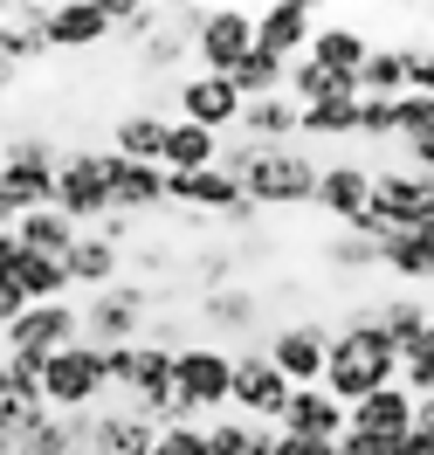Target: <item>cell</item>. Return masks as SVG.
<instances>
[{
  "label": "cell",
  "instance_id": "cell-1",
  "mask_svg": "<svg viewBox=\"0 0 434 455\" xmlns=\"http://www.w3.org/2000/svg\"><path fill=\"white\" fill-rule=\"evenodd\" d=\"M393 379H400V352H393V339L373 324V304H351V311L331 324V352H324V379H318V387L351 414L366 394L393 387Z\"/></svg>",
  "mask_w": 434,
  "mask_h": 455
},
{
  "label": "cell",
  "instance_id": "cell-2",
  "mask_svg": "<svg viewBox=\"0 0 434 455\" xmlns=\"http://www.w3.org/2000/svg\"><path fill=\"white\" fill-rule=\"evenodd\" d=\"M152 311H159V290H152V283H131V276H117L111 290H90L83 304H76V324H83V345L117 352V345H138V339H145Z\"/></svg>",
  "mask_w": 434,
  "mask_h": 455
},
{
  "label": "cell",
  "instance_id": "cell-3",
  "mask_svg": "<svg viewBox=\"0 0 434 455\" xmlns=\"http://www.w3.org/2000/svg\"><path fill=\"white\" fill-rule=\"evenodd\" d=\"M228 387H234V352H221V345H207V339L173 352L179 421H221V414H228Z\"/></svg>",
  "mask_w": 434,
  "mask_h": 455
},
{
  "label": "cell",
  "instance_id": "cell-4",
  "mask_svg": "<svg viewBox=\"0 0 434 455\" xmlns=\"http://www.w3.org/2000/svg\"><path fill=\"white\" fill-rule=\"evenodd\" d=\"M414 228H434V187L406 166H373V200H366L359 235L379 242V235H414Z\"/></svg>",
  "mask_w": 434,
  "mask_h": 455
},
{
  "label": "cell",
  "instance_id": "cell-5",
  "mask_svg": "<svg viewBox=\"0 0 434 455\" xmlns=\"http://www.w3.org/2000/svg\"><path fill=\"white\" fill-rule=\"evenodd\" d=\"M111 400V379H104V352L97 345H62L56 359H42V407L49 414H97Z\"/></svg>",
  "mask_w": 434,
  "mask_h": 455
},
{
  "label": "cell",
  "instance_id": "cell-6",
  "mask_svg": "<svg viewBox=\"0 0 434 455\" xmlns=\"http://www.w3.org/2000/svg\"><path fill=\"white\" fill-rule=\"evenodd\" d=\"M241 194L256 207H311L318 194V159L304 145H262L256 166L241 172Z\"/></svg>",
  "mask_w": 434,
  "mask_h": 455
},
{
  "label": "cell",
  "instance_id": "cell-7",
  "mask_svg": "<svg viewBox=\"0 0 434 455\" xmlns=\"http://www.w3.org/2000/svg\"><path fill=\"white\" fill-rule=\"evenodd\" d=\"M56 207L76 228H97L111 207V166H104V145H69L56 159Z\"/></svg>",
  "mask_w": 434,
  "mask_h": 455
},
{
  "label": "cell",
  "instance_id": "cell-8",
  "mask_svg": "<svg viewBox=\"0 0 434 455\" xmlns=\"http://www.w3.org/2000/svg\"><path fill=\"white\" fill-rule=\"evenodd\" d=\"M262 331V290L256 283H221L193 297V339L221 345V352H241V339Z\"/></svg>",
  "mask_w": 434,
  "mask_h": 455
},
{
  "label": "cell",
  "instance_id": "cell-9",
  "mask_svg": "<svg viewBox=\"0 0 434 455\" xmlns=\"http://www.w3.org/2000/svg\"><path fill=\"white\" fill-rule=\"evenodd\" d=\"M324 352H331V324H324V317H283V324L262 331V359L283 372L289 387H318Z\"/></svg>",
  "mask_w": 434,
  "mask_h": 455
},
{
  "label": "cell",
  "instance_id": "cell-10",
  "mask_svg": "<svg viewBox=\"0 0 434 455\" xmlns=\"http://www.w3.org/2000/svg\"><path fill=\"white\" fill-rule=\"evenodd\" d=\"M76 339H83L76 304H28V311L0 331V359H21V366L42 372V359H56L62 345H76Z\"/></svg>",
  "mask_w": 434,
  "mask_h": 455
},
{
  "label": "cell",
  "instance_id": "cell-11",
  "mask_svg": "<svg viewBox=\"0 0 434 455\" xmlns=\"http://www.w3.org/2000/svg\"><path fill=\"white\" fill-rule=\"evenodd\" d=\"M289 407V379L269 359H262V345H241L234 352V387H228V414H241V421L256 427H276Z\"/></svg>",
  "mask_w": 434,
  "mask_h": 455
},
{
  "label": "cell",
  "instance_id": "cell-12",
  "mask_svg": "<svg viewBox=\"0 0 434 455\" xmlns=\"http://www.w3.org/2000/svg\"><path fill=\"white\" fill-rule=\"evenodd\" d=\"M256 49V7H207L193 28V62L201 76H228L234 62Z\"/></svg>",
  "mask_w": 434,
  "mask_h": 455
},
{
  "label": "cell",
  "instance_id": "cell-13",
  "mask_svg": "<svg viewBox=\"0 0 434 455\" xmlns=\"http://www.w3.org/2000/svg\"><path fill=\"white\" fill-rule=\"evenodd\" d=\"M366 200H373V166H366V159H331V166H318V194H311V207H318L331 228L359 235Z\"/></svg>",
  "mask_w": 434,
  "mask_h": 455
},
{
  "label": "cell",
  "instance_id": "cell-14",
  "mask_svg": "<svg viewBox=\"0 0 434 455\" xmlns=\"http://www.w3.org/2000/svg\"><path fill=\"white\" fill-rule=\"evenodd\" d=\"M42 42H49V56H90L111 42V7L104 0H62L42 21Z\"/></svg>",
  "mask_w": 434,
  "mask_h": 455
},
{
  "label": "cell",
  "instance_id": "cell-15",
  "mask_svg": "<svg viewBox=\"0 0 434 455\" xmlns=\"http://www.w3.org/2000/svg\"><path fill=\"white\" fill-rule=\"evenodd\" d=\"M173 97H179V124H201V132H234V117H241V97H234V84L228 76H179L173 84Z\"/></svg>",
  "mask_w": 434,
  "mask_h": 455
},
{
  "label": "cell",
  "instance_id": "cell-16",
  "mask_svg": "<svg viewBox=\"0 0 434 455\" xmlns=\"http://www.w3.org/2000/svg\"><path fill=\"white\" fill-rule=\"evenodd\" d=\"M152 442H159V427L138 421L117 400H104L97 414H83V455H152Z\"/></svg>",
  "mask_w": 434,
  "mask_h": 455
},
{
  "label": "cell",
  "instance_id": "cell-17",
  "mask_svg": "<svg viewBox=\"0 0 434 455\" xmlns=\"http://www.w3.org/2000/svg\"><path fill=\"white\" fill-rule=\"evenodd\" d=\"M311 35H318V7H304V0H276V7H256V49L276 62H296L311 49Z\"/></svg>",
  "mask_w": 434,
  "mask_h": 455
},
{
  "label": "cell",
  "instance_id": "cell-18",
  "mask_svg": "<svg viewBox=\"0 0 434 455\" xmlns=\"http://www.w3.org/2000/svg\"><path fill=\"white\" fill-rule=\"evenodd\" d=\"M304 56L318 62V69H331V76L359 84V69H366V56H373V35L359 28V21H345V14H331V21H318V35H311Z\"/></svg>",
  "mask_w": 434,
  "mask_h": 455
},
{
  "label": "cell",
  "instance_id": "cell-19",
  "mask_svg": "<svg viewBox=\"0 0 434 455\" xmlns=\"http://www.w3.org/2000/svg\"><path fill=\"white\" fill-rule=\"evenodd\" d=\"M276 435H296V442H338L345 435V407L324 394V387H289V407Z\"/></svg>",
  "mask_w": 434,
  "mask_h": 455
},
{
  "label": "cell",
  "instance_id": "cell-20",
  "mask_svg": "<svg viewBox=\"0 0 434 455\" xmlns=\"http://www.w3.org/2000/svg\"><path fill=\"white\" fill-rule=\"evenodd\" d=\"M104 166H111V207L117 214H159V207H166V166L117 159L111 145H104Z\"/></svg>",
  "mask_w": 434,
  "mask_h": 455
},
{
  "label": "cell",
  "instance_id": "cell-21",
  "mask_svg": "<svg viewBox=\"0 0 434 455\" xmlns=\"http://www.w3.org/2000/svg\"><path fill=\"white\" fill-rule=\"evenodd\" d=\"M345 427L351 435H373V442H406V427H414V394L393 379V387H379V394L359 400L345 414Z\"/></svg>",
  "mask_w": 434,
  "mask_h": 455
},
{
  "label": "cell",
  "instance_id": "cell-22",
  "mask_svg": "<svg viewBox=\"0 0 434 455\" xmlns=\"http://www.w3.org/2000/svg\"><path fill=\"white\" fill-rule=\"evenodd\" d=\"M62 269H69V290H111L117 276H124V249L104 242L97 228H83V235H76V249L62 256Z\"/></svg>",
  "mask_w": 434,
  "mask_h": 455
},
{
  "label": "cell",
  "instance_id": "cell-23",
  "mask_svg": "<svg viewBox=\"0 0 434 455\" xmlns=\"http://www.w3.org/2000/svg\"><path fill=\"white\" fill-rule=\"evenodd\" d=\"M379 269H386L393 283H434V228L379 235Z\"/></svg>",
  "mask_w": 434,
  "mask_h": 455
},
{
  "label": "cell",
  "instance_id": "cell-24",
  "mask_svg": "<svg viewBox=\"0 0 434 455\" xmlns=\"http://www.w3.org/2000/svg\"><path fill=\"white\" fill-rule=\"evenodd\" d=\"M434 304L428 297H414V290H393V297H373V324L393 339V352H414L421 345V331H428Z\"/></svg>",
  "mask_w": 434,
  "mask_h": 455
},
{
  "label": "cell",
  "instance_id": "cell-25",
  "mask_svg": "<svg viewBox=\"0 0 434 455\" xmlns=\"http://www.w3.org/2000/svg\"><path fill=\"white\" fill-rule=\"evenodd\" d=\"M76 235H83V228L69 221L62 207H35V214H21V221H14V242H21L28 256H56V262L76 249Z\"/></svg>",
  "mask_w": 434,
  "mask_h": 455
},
{
  "label": "cell",
  "instance_id": "cell-26",
  "mask_svg": "<svg viewBox=\"0 0 434 455\" xmlns=\"http://www.w3.org/2000/svg\"><path fill=\"white\" fill-rule=\"evenodd\" d=\"M166 124H173V117L166 111H124L111 124V152L117 159H138V166H159V139H166Z\"/></svg>",
  "mask_w": 434,
  "mask_h": 455
},
{
  "label": "cell",
  "instance_id": "cell-27",
  "mask_svg": "<svg viewBox=\"0 0 434 455\" xmlns=\"http://www.w3.org/2000/svg\"><path fill=\"white\" fill-rule=\"evenodd\" d=\"M234 139H249V145H296V104H289V97L241 104V117H234Z\"/></svg>",
  "mask_w": 434,
  "mask_h": 455
},
{
  "label": "cell",
  "instance_id": "cell-28",
  "mask_svg": "<svg viewBox=\"0 0 434 455\" xmlns=\"http://www.w3.org/2000/svg\"><path fill=\"white\" fill-rule=\"evenodd\" d=\"M406 69H414V49L373 42V56H366V69H359V97H379V104L406 97Z\"/></svg>",
  "mask_w": 434,
  "mask_h": 455
},
{
  "label": "cell",
  "instance_id": "cell-29",
  "mask_svg": "<svg viewBox=\"0 0 434 455\" xmlns=\"http://www.w3.org/2000/svg\"><path fill=\"white\" fill-rule=\"evenodd\" d=\"M214 152H221V139L214 132H201V124H166V139H159V166L166 172H201V166H214Z\"/></svg>",
  "mask_w": 434,
  "mask_h": 455
},
{
  "label": "cell",
  "instance_id": "cell-30",
  "mask_svg": "<svg viewBox=\"0 0 434 455\" xmlns=\"http://www.w3.org/2000/svg\"><path fill=\"white\" fill-rule=\"evenodd\" d=\"M14 297L21 304H69V269H62L56 256H28L21 249V269H14Z\"/></svg>",
  "mask_w": 434,
  "mask_h": 455
},
{
  "label": "cell",
  "instance_id": "cell-31",
  "mask_svg": "<svg viewBox=\"0 0 434 455\" xmlns=\"http://www.w3.org/2000/svg\"><path fill=\"white\" fill-rule=\"evenodd\" d=\"M283 69H289V62L249 49V56L228 69V84H234V97H241V104H262V97H283Z\"/></svg>",
  "mask_w": 434,
  "mask_h": 455
},
{
  "label": "cell",
  "instance_id": "cell-32",
  "mask_svg": "<svg viewBox=\"0 0 434 455\" xmlns=\"http://www.w3.org/2000/svg\"><path fill=\"white\" fill-rule=\"evenodd\" d=\"M296 139H359V97H331L296 111Z\"/></svg>",
  "mask_w": 434,
  "mask_h": 455
},
{
  "label": "cell",
  "instance_id": "cell-33",
  "mask_svg": "<svg viewBox=\"0 0 434 455\" xmlns=\"http://www.w3.org/2000/svg\"><path fill=\"white\" fill-rule=\"evenodd\" d=\"M324 269H331V276H373L379 269V242L331 228V235H324Z\"/></svg>",
  "mask_w": 434,
  "mask_h": 455
},
{
  "label": "cell",
  "instance_id": "cell-34",
  "mask_svg": "<svg viewBox=\"0 0 434 455\" xmlns=\"http://www.w3.org/2000/svg\"><path fill=\"white\" fill-rule=\"evenodd\" d=\"M428 139H434V97H421V90L393 97V145H428Z\"/></svg>",
  "mask_w": 434,
  "mask_h": 455
},
{
  "label": "cell",
  "instance_id": "cell-35",
  "mask_svg": "<svg viewBox=\"0 0 434 455\" xmlns=\"http://www.w3.org/2000/svg\"><path fill=\"white\" fill-rule=\"evenodd\" d=\"M111 7V42H124V49H138L145 35L159 28V7L152 0H104Z\"/></svg>",
  "mask_w": 434,
  "mask_h": 455
},
{
  "label": "cell",
  "instance_id": "cell-36",
  "mask_svg": "<svg viewBox=\"0 0 434 455\" xmlns=\"http://www.w3.org/2000/svg\"><path fill=\"white\" fill-rule=\"evenodd\" d=\"M49 56V42H42V28H21V21H7L0 14V62L21 76V69H35V62Z\"/></svg>",
  "mask_w": 434,
  "mask_h": 455
},
{
  "label": "cell",
  "instance_id": "cell-37",
  "mask_svg": "<svg viewBox=\"0 0 434 455\" xmlns=\"http://www.w3.org/2000/svg\"><path fill=\"white\" fill-rule=\"evenodd\" d=\"M400 387H406L414 400L434 394V317H428V331H421V345H414V352H400Z\"/></svg>",
  "mask_w": 434,
  "mask_h": 455
},
{
  "label": "cell",
  "instance_id": "cell-38",
  "mask_svg": "<svg viewBox=\"0 0 434 455\" xmlns=\"http://www.w3.org/2000/svg\"><path fill=\"white\" fill-rule=\"evenodd\" d=\"M359 139H366V145H393V104L359 97Z\"/></svg>",
  "mask_w": 434,
  "mask_h": 455
},
{
  "label": "cell",
  "instance_id": "cell-39",
  "mask_svg": "<svg viewBox=\"0 0 434 455\" xmlns=\"http://www.w3.org/2000/svg\"><path fill=\"white\" fill-rule=\"evenodd\" d=\"M152 455H207V435H201V421L159 427V442H152Z\"/></svg>",
  "mask_w": 434,
  "mask_h": 455
},
{
  "label": "cell",
  "instance_id": "cell-40",
  "mask_svg": "<svg viewBox=\"0 0 434 455\" xmlns=\"http://www.w3.org/2000/svg\"><path fill=\"white\" fill-rule=\"evenodd\" d=\"M406 90H421V97H434V42H421V49H414V69H406Z\"/></svg>",
  "mask_w": 434,
  "mask_h": 455
},
{
  "label": "cell",
  "instance_id": "cell-41",
  "mask_svg": "<svg viewBox=\"0 0 434 455\" xmlns=\"http://www.w3.org/2000/svg\"><path fill=\"white\" fill-rule=\"evenodd\" d=\"M331 455H393V442H373V435H338V442H331Z\"/></svg>",
  "mask_w": 434,
  "mask_h": 455
},
{
  "label": "cell",
  "instance_id": "cell-42",
  "mask_svg": "<svg viewBox=\"0 0 434 455\" xmlns=\"http://www.w3.org/2000/svg\"><path fill=\"white\" fill-rule=\"evenodd\" d=\"M14 269H21V242L14 228H0V283H14Z\"/></svg>",
  "mask_w": 434,
  "mask_h": 455
},
{
  "label": "cell",
  "instance_id": "cell-43",
  "mask_svg": "<svg viewBox=\"0 0 434 455\" xmlns=\"http://www.w3.org/2000/svg\"><path fill=\"white\" fill-rule=\"evenodd\" d=\"M269 455H331V442H296V435H276Z\"/></svg>",
  "mask_w": 434,
  "mask_h": 455
},
{
  "label": "cell",
  "instance_id": "cell-44",
  "mask_svg": "<svg viewBox=\"0 0 434 455\" xmlns=\"http://www.w3.org/2000/svg\"><path fill=\"white\" fill-rule=\"evenodd\" d=\"M21 311H28V304H21V297H14V290L0 283V331H7V324H14V317H21Z\"/></svg>",
  "mask_w": 434,
  "mask_h": 455
}]
</instances>
